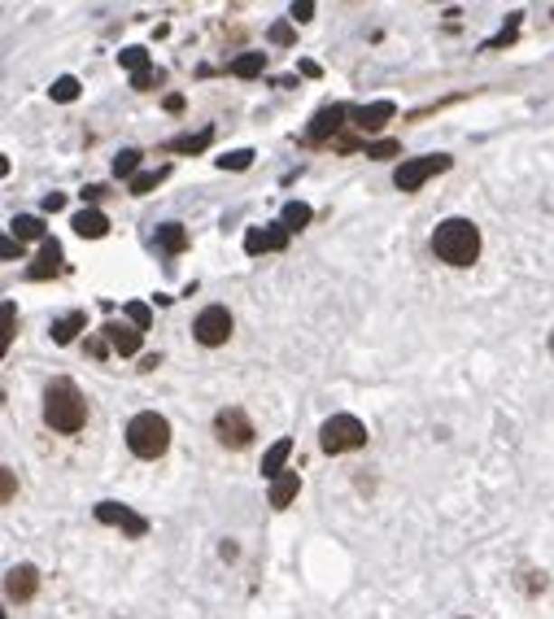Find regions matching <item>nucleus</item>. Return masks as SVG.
<instances>
[{
    "label": "nucleus",
    "mask_w": 554,
    "mask_h": 619,
    "mask_svg": "<svg viewBox=\"0 0 554 619\" xmlns=\"http://www.w3.org/2000/svg\"><path fill=\"white\" fill-rule=\"evenodd\" d=\"M432 253L446 267H472L480 258V231L472 219H446L432 231Z\"/></svg>",
    "instance_id": "1"
},
{
    "label": "nucleus",
    "mask_w": 554,
    "mask_h": 619,
    "mask_svg": "<svg viewBox=\"0 0 554 619\" xmlns=\"http://www.w3.org/2000/svg\"><path fill=\"white\" fill-rule=\"evenodd\" d=\"M88 419V401L79 393L75 380H52L49 389H44V423H49L52 432H66V436H75L79 427Z\"/></svg>",
    "instance_id": "2"
},
{
    "label": "nucleus",
    "mask_w": 554,
    "mask_h": 619,
    "mask_svg": "<svg viewBox=\"0 0 554 619\" xmlns=\"http://www.w3.org/2000/svg\"><path fill=\"white\" fill-rule=\"evenodd\" d=\"M127 445L136 458H162L166 445H171V423L162 419L157 410H145L127 423Z\"/></svg>",
    "instance_id": "3"
},
{
    "label": "nucleus",
    "mask_w": 554,
    "mask_h": 619,
    "mask_svg": "<svg viewBox=\"0 0 554 619\" xmlns=\"http://www.w3.org/2000/svg\"><path fill=\"white\" fill-rule=\"evenodd\" d=\"M319 445L328 454H350V449L367 445V423L353 419V415H332L324 427H319Z\"/></svg>",
    "instance_id": "4"
},
{
    "label": "nucleus",
    "mask_w": 554,
    "mask_h": 619,
    "mask_svg": "<svg viewBox=\"0 0 554 619\" xmlns=\"http://www.w3.org/2000/svg\"><path fill=\"white\" fill-rule=\"evenodd\" d=\"M441 171H450V157H446V153H432V157H410V162H402V166L393 171V183H398L402 192H419L432 174H441Z\"/></svg>",
    "instance_id": "5"
},
{
    "label": "nucleus",
    "mask_w": 554,
    "mask_h": 619,
    "mask_svg": "<svg viewBox=\"0 0 554 619\" xmlns=\"http://www.w3.org/2000/svg\"><path fill=\"white\" fill-rule=\"evenodd\" d=\"M214 436H219V445L227 449H245L253 441V423L245 410H236V406H227L214 415Z\"/></svg>",
    "instance_id": "6"
},
{
    "label": "nucleus",
    "mask_w": 554,
    "mask_h": 619,
    "mask_svg": "<svg viewBox=\"0 0 554 619\" xmlns=\"http://www.w3.org/2000/svg\"><path fill=\"white\" fill-rule=\"evenodd\" d=\"M192 336L202 341V345H227V336H231V314H227V305H205L197 323H192Z\"/></svg>",
    "instance_id": "7"
},
{
    "label": "nucleus",
    "mask_w": 554,
    "mask_h": 619,
    "mask_svg": "<svg viewBox=\"0 0 554 619\" xmlns=\"http://www.w3.org/2000/svg\"><path fill=\"white\" fill-rule=\"evenodd\" d=\"M97 520L123 528L127 537H145V532H149V520L136 515V511H127V506H118V502H101V506H97Z\"/></svg>",
    "instance_id": "8"
},
{
    "label": "nucleus",
    "mask_w": 554,
    "mask_h": 619,
    "mask_svg": "<svg viewBox=\"0 0 554 619\" xmlns=\"http://www.w3.org/2000/svg\"><path fill=\"white\" fill-rule=\"evenodd\" d=\"M35 589H40V571L31 567V563L14 567V571H9V580H5V594L14 597V602H31V597H35Z\"/></svg>",
    "instance_id": "9"
},
{
    "label": "nucleus",
    "mask_w": 554,
    "mask_h": 619,
    "mask_svg": "<svg viewBox=\"0 0 554 619\" xmlns=\"http://www.w3.org/2000/svg\"><path fill=\"white\" fill-rule=\"evenodd\" d=\"M345 114H350L345 105H324V109L315 114V123H310V131H305V136H310L315 145H319V140H328V136H336V131H341Z\"/></svg>",
    "instance_id": "10"
},
{
    "label": "nucleus",
    "mask_w": 554,
    "mask_h": 619,
    "mask_svg": "<svg viewBox=\"0 0 554 619\" xmlns=\"http://www.w3.org/2000/svg\"><path fill=\"white\" fill-rule=\"evenodd\" d=\"M288 245V227L276 223V227H253L249 236H245V249L249 253H271V249H284Z\"/></svg>",
    "instance_id": "11"
},
{
    "label": "nucleus",
    "mask_w": 554,
    "mask_h": 619,
    "mask_svg": "<svg viewBox=\"0 0 554 619\" xmlns=\"http://www.w3.org/2000/svg\"><path fill=\"white\" fill-rule=\"evenodd\" d=\"M398 109H393V100H376V105H362V109H353V127L358 131H380V127L389 123Z\"/></svg>",
    "instance_id": "12"
},
{
    "label": "nucleus",
    "mask_w": 554,
    "mask_h": 619,
    "mask_svg": "<svg viewBox=\"0 0 554 619\" xmlns=\"http://www.w3.org/2000/svg\"><path fill=\"white\" fill-rule=\"evenodd\" d=\"M105 341L114 345V353L131 358L140 349V327H123V323H105Z\"/></svg>",
    "instance_id": "13"
},
{
    "label": "nucleus",
    "mask_w": 554,
    "mask_h": 619,
    "mask_svg": "<svg viewBox=\"0 0 554 619\" xmlns=\"http://www.w3.org/2000/svg\"><path fill=\"white\" fill-rule=\"evenodd\" d=\"M57 271H61V245H57V240H44L40 258L26 267V275H31V279H49V275H57Z\"/></svg>",
    "instance_id": "14"
},
{
    "label": "nucleus",
    "mask_w": 554,
    "mask_h": 619,
    "mask_svg": "<svg viewBox=\"0 0 554 619\" xmlns=\"http://www.w3.org/2000/svg\"><path fill=\"white\" fill-rule=\"evenodd\" d=\"M302 493V480H297V471H284L279 480H271V506L284 511V506H293V497Z\"/></svg>",
    "instance_id": "15"
},
{
    "label": "nucleus",
    "mask_w": 554,
    "mask_h": 619,
    "mask_svg": "<svg viewBox=\"0 0 554 619\" xmlns=\"http://www.w3.org/2000/svg\"><path fill=\"white\" fill-rule=\"evenodd\" d=\"M75 231L83 240H101L105 231H109V219H105L101 210H79L75 214Z\"/></svg>",
    "instance_id": "16"
},
{
    "label": "nucleus",
    "mask_w": 554,
    "mask_h": 619,
    "mask_svg": "<svg viewBox=\"0 0 554 619\" xmlns=\"http://www.w3.org/2000/svg\"><path fill=\"white\" fill-rule=\"evenodd\" d=\"M288 454H293V441H288V436H284V441H276V445L262 454V475L279 480V475H284V463H288Z\"/></svg>",
    "instance_id": "17"
},
{
    "label": "nucleus",
    "mask_w": 554,
    "mask_h": 619,
    "mask_svg": "<svg viewBox=\"0 0 554 619\" xmlns=\"http://www.w3.org/2000/svg\"><path fill=\"white\" fill-rule=\"evenodd\" d=\"M9 236H18V240H49V231H44V223L35 214H18L9 223Z\"/></svg>",
    "instance_id": "18"
},
{
    "label": "nucleus",
    "mask_w": 554,
    "mask_h": 619,
    "mask_svg": "<svg viewBox=\"0 0 554 619\" xmlns=\"http://www.w3.org/2000/svg\"><path fill=\"white\" fill-rule=\"evenodd\" d=\"M157 245L166 249V253H183V249H188V231H183V223H162L157 227Z\"/></svg>",
    "instance_id": "19"
},
{
    "label": "nucleus",
    "mask_w": 554,
    "mask_h": 619,
    "mask_svg": "<svg viewBox=\"0 0 554 619\" xmlns=\"http://www.w3.org/2000/svg\"><path fill=\"white\" fill-rule=\"evenodd\" d=\"M262 66H267V57H262V52H240V57L231 61V75H236V79H258V75H262Z\"/></svg>",
    "instance_id": "20"
},
{
    "label": "nucleus",
    "mask_w": 554,
    "mask_h": 619,
    "mask_svg": "<svg viewBox=\"0 0 554 619\" xmlns=\"http://www.w3.org/2000/svg\"><path fill=\"white\" fill-rule=\"evenodd\" d=\"M79 327H83V314H66V319H57L52 323V341L57 345H70L79 336Z\"/></svg>",
    "instance_id": "21"
},
{
    "label": "nucleus",
    "mask_w": 554,
    "mask_h": 619,
    "mask_svg": "<svg viewBox=\"0 0 554 619\" xmlns=\"http://www.w3.org/2000/svg\"><path fill=\"white\" fill-rule=\"evenodd\" d=\"M118 61H123V70H131V75H149V52L145 49H123L118 52Z\"/></svg>",
    "instance_id": "22"
},
{
    "label": "nucleus",
    "mask_w": 554,
    "mask_h": 619,
    "mask_svg": "<svg viewBox=\"0 0 554 619\" xmlns=\"http://www.w3.org/2000/svg\"><path fill=\"white\" fill-rule=\"evenodd\" d=\"M305 223H310V205H302V201H288V205H284V227H288V231H302Z\"/></svg>",
    "instance_id": "23"
},
{
    "label": "nucleus",
    "mask_w": 554,
    "mask_h": 619,
    "mask_svg": "<svg viewBox=\"0 0 554 619\" xmlns=\"http://www.w3.org/2000/svg\"><path fill=\"white\" fill-rule=\"evenodd\" d=\"M136 166H140V149H123L118 157H114V174H118V179H131Z\"/></svg>",
    "instance_id": "24"
},
{
    "label": "nucleus",
    "mask_w": 554,
    "mask_h": 619,
    "mask_svg": "<svg viewBox=\"0 0 554 619\" xmlns=\"http://www.w3.org/2000/svg\"><path fill=\"white\" fill-rule=\"evenodd\" d=\"M214 140V131H202V136H183V140H171V153H197Z\"/></svg>",
    "instance_id": "25"
},
{
    "label": "nucleus",
    "mask_w": 554,
    "mask_h": 619,
    "mask_svg": "<svg viewBox=\"0 0 554 619\" xmlns=\"http://www.w3.org/2000/svg\"><path fill=\"white\" fill-rule=\"evenodd\" d=\"M219 166H223V171H249V166H253V153L249 149L223 153V157H219Z\"/></svg>",
    "instance_id": "26"
},
{
    "label": "nucleus",
    "mask_w": 554,
    "mask_h": 619,
    "mask_svg": "<svg viewBox=\"0 0 554 619\" xmlns=\"http://www.w3.org/2000/svg\"><path fill=\"white\" fill-rule=\"evenodd\" d=\"M52 100H61V105H70V100H79V79H57L52 83Z\"/></svg>",
    "instance_id": "27"
},
{
    "label": "nucleus",
    "mask_w": 554,
    "mask_h": 619,
    "mask_svg": "<svg viewBox=\"0 0 554 619\" xmlns=\"http://www.w3.org/2000/svg\"><path fill=\"white\" fill-rule=\"evenodd\" d=\"M14 327H18V310H14V301H5V332H0V349H9Z\"/></svg>",
    "instance_id": "28"
},
{
    "label": "nucleus",
    "mask_w": 554,
    "mask_h": 619,
    "mask_svg": "<svg viewBox=\"0 0 554 619\" xmlns=\"http://www.w3.org/2000/svg\"><path fill=\"white\" fill-rule=\"evenodd\" d=\"M127 319H131L136 327H140V332H145V327L153 323V314H149V305H140V301H127Z\"/></svg>",
    "instance_id": "29"
},
{
    "label": "nucleus",
    "mask_w": 554,
    "mask_h": 619,
    "mask_svg": "<svg viewBox=\"0 0 554 619\" xmlns=\"http://www.w3.org/2000/svg\"><path fill=\"white\" fill-rule=\"evenodd\" d=\"M157 179H162V171H157V174H136V179H131V192H136V197H145V192H153V188H157Z\"/></svg>",
    "instance_id": "30"
},
{
    "label": "nucleus",
    "mask_w": 554,
    "mask_h": 619,
    "mask_svg": "<svg viewBox=\"0 0 554 619\" xmlns=\"http://www.w3.org/2000/svg\"><path fill=\"white\" fill-rule=\"evenodd\" d=\"M393 153H402L393 140H380V145H367V157H376V162H384V157H393Z\"/></svg>",
    "instance_id": "31"
},
{
    "label": "nucleus",
    "mask_w": 554,
    "mask_h": 619,
    "mask_svg": "<svg viewBox=\"0 0 554 619\" xmlns=\"http://www.w3.org/2000/svg\"><path fill=\"white\" fill-rule=\"evenodd\" d=\"M0 253H5L9 262H14V258H23V240H14V236H5V240H0Z\"/></svg>",
    "instance_id": "32"
},
{
    "label": "nucleus",
    "mask_w": 554,
    "mask_h": 619,
    "mask_svg": "<svg viewBox=\"0 0 554 619\" xmlns=\"http://www.w3.org/2000/svg\"><path fill=\"white\" fill-rule=\"evenodd\" d=\"M271 40H276V44H293V26L276 23V26H271Z\"/></svg>",
    "instance_id": "33"
},
{
    "label": "nucleus",
    "mask_w": 554,
    "mask_h": 619,
    "mask_svg": "<svg viewBox=\"0 0 554 619\" xmlns=\"http://www.w3.org/2000/svg\"><path fill=\"white\" fill-rule=\"evenodd\" d=\"M288 14H293L297 23H310V18H315V5H310V0H302V5H293Z\"/></svg>",
    "instance_id": "34"
},
{
    "label": "nucleus",
    "mask_w": 554,
    "mask_h": 619,
    "mask_svg": "<svg viewBox=\"0 0 554 619\" xmlns=\"http://www.w3.org/2000/svg\"><path fill=\"white\" fill-rule=\"evenodd\" d=\"M61 205H66V197H61V192H49V197H44V210H61Z\"/></svg>",
    "instance_id": "35"
},
{
    "label": "nucleus",
    "mask_w": 554,
    "mask_h": 619,
    "mask_svg": "<svg viewBox=\"0 0 554 619\" xmlns=\"http://www.w3.org/2000/svg\"><path fill=\"white\" fill-rule=\"evenodd\" d=\"M166 109H171V114H179V109H183V97H179V92H175V97H166Z\"/></svg>",
    "instance_id": "36"
},
{
    "label": "nucleus",
    "mask_w": 554,
    "mask_h": 619,
    "mask_svg": "<svg viewBox=\"0 0 554 619\" xmlns=\"http://www.w3.org/2000/svg\"><path fill=\"white\" fill-rule=\"evenodd\" d=\"M550 349H554V336H550Z\"/></svg>",
    "instance_id": "37"
}]
</instances>
